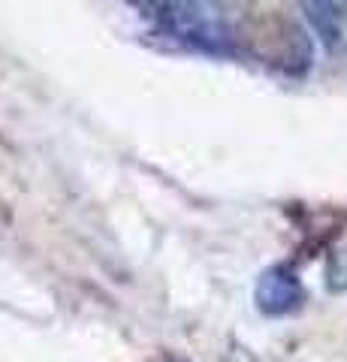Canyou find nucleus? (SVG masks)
<instances>
[{"mask_svg":"<svg viewBox=\"0 0 347 362\" xmlns=\"http://www.w3.org/2000/svg\"><path fill=\"white\" fill-rule=\"evenodd\" d=\"M133 4L158 21L160 30L182 42L218 52L227 40L220 13L211 6V0H133Z\"/></svg>","mask_w":347,"mask_h":362,"instance_id":"1","label":"nucleus"},{"mask_svg":"<svg viewBox=\"0 0 347 362\" xmlns=\"http://www.w3.org/2000/svg\"><path fill=\"white\" fill-rule=\"evenodd\" d=\"M302 284L299 278L287 266H272L266 269L260 281H257V308L269 317H281L296 311L302 305Z\"/></svg>","mask_w":347,"mask_h":362,"instance_id":"2","label":"nucleus"},{"mask_svg":"<svg viewBox=\"0 0 347 362\" xmlns=\"http://www.w3.org/2000/svg\"><path fill=\"white\" fill-rule=\"evenodd\" d=\"M302 13H305L311 30L317 40L335 49L344 37V16H347V0H302Z\"/></svg>","mask_w":347,"mask_h":362,"instance_id":"3","label":"nucleus"}]
</instances>
